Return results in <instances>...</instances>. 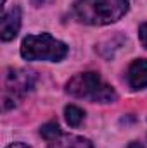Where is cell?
I'll use <instances>...</instances> for the list:
<instances>
[{
  "label": "cell",
  "instance_id": "9",
  "mask_svg": "<svg viewBox=\"0 0 147 148\" xmlns=\"http://www.w3.org/2000/svg\"><path fill=\"white\" fill-rule=\"evenodd\" d=\"M40 134H42L43 140H47V141L50 143V141L57 140V138L62 134V131H61L59 124H57L55 121H52V122H47V124H43V126L40 127Z\"/></svg>",
  "mask_w": 147,
  "mask_h": 148
},
{
  "label": "cell",
  "instance_id": "7",
  "mask_svg": "<svg viewBox=\"0 0 147 148\" xmlns=\"http://www.w3.org/2000/svg\"><path fill=\"white\" fill-rule=\"evenodd\" d=\"M49 148H94L92 141L83 136H73V134H61L57 140L50 141Z\"/></svg>",
  "mask_w": 147,
  "mask_h": 148
},
{
  "label": "cell",
  "instance_id": "2",
  "mask_svg": "<svg viewBox=\"0 0 147 148\" xmlns=\"http://www.w3.org/2000/svg\"><path fill=\"white\" fill-rule=\"evenodd\" d=\"M66 91L76 98L90 100L95 103H114L118 100V93L114 88L107 84L99 73H81L73 76L68 84Z\"/></svg>",
  "mask_w": 147,
  "mask_h": 148
},
{
  "label": "cell",
  "instance_id": "6",
  "mask_svg": "<svg viewBox=\"0 0 147 148\" xmlns=\"http://www.w3.org/2000/svg\"><path fill=\"white\" fill-rule=\"evenodd\" d=\"M126 81L132 90H144L147 88V60L146 59H137L130 64Z\"/></svg>",
  "mask_w": 147,
  "mask_h": 148
},
{
  "label": "cell",
  "instance_id": "8",
  "mask_svg": "<svg viewBox=\"0 0 147 148\" xmlns=\"http://www.w3.org/2000/svg\"><path fill=\"white\" fill-rule=\"evenodd\" d=\"M64 115H66V121H68V124H69L71 127H78V126L83 122V119H85L83 109H80V107H76V105H68V107L64 109Z\"/></svg>",
  "mask_w": 147,
  "mask_h": 148
},
{
  "label": "cell",
  "instance_id": "3",
  "mask_svg": "<svg viewBox=\"0 0 147 148\" xmlns=\"http://www.w3.org/2000/svg\"><path fill=\"white\" fill-rule=\"evenodd\" d=\"M69 48L66 43L55 40L49 33L28 35L21 43V55L26 60H50L59 62L68 55Z\"/></svg>",
  "mask_w": 147,
  "mask_h": 148
},
{
  "label": "cell",
  "instance_id": "11",
  "mask_svg": "<svg viewBox=\"0 0 147 148\" xmlns=\"http://www.w3.org/2000/svg\"><path fill=\"white\" fill-rule=\"evenodd\" d=\"M7 148H30L26 143H12V145H9Z\"/></svg>",
  "mask_w": 147,
  "mask_h": 148
},
{
  "label": "cell",
  "instance_id": "4",
  "mask_svg": "<svg viewBox=\"0 0 147 148\" xmlns=\"http://www.w3.org/2000/svg\"><path fill=\"white\" fill-rule=\"evenodd\" d=\"M35 84V74L24 69H14L9 71L5 76V91H3V102L17 100L19 97L26 95Z\"/></svg>",
  "mask_w": 147,
  "mask_h": 148
},
{
  "label": "cell",
  "instance_id": "5",
  "mask_svg": "<svg viewBox=\"0 0 147 148\" xmlns=\"http://www.w3.org/2000/svg\"><path fill=\"white\" fill-rule=\"evenodd\" d=\"M21 28V9L19 7H12L9 12L2 14L0 19V38L3 41H10L17 36Z\"/></svg>",
  "mask_w": 147,
  "mask_h": 148
},
{
  "label": "cell",
  "instance_id": "12",
  "mask_svg": "<svg viewBox=\"0 0 147 148\" xmlns=\"http://www.w3.org/2000/svg\"><path fill=\"white\" fill-rule=\"evenodd\" d=\"M126 148H144V145H142V143H139V141H132Z\"/></svg>",
  "mask_w": 147,
  "mask_h": 148
},
{
  "label": "cell",
  "instance_id": "10",
  "mask_svg": "<svg viewBox=\"0 0 147 148\" xmlns=\"http://www.w3.org/2000/svg\"><path fill=\"white\" fill-rule=\"evenodd\" d=\"M139 38H140L142 45L147 48V23L140 24V28H139Z\"/></svg>",
  "mask_w": 147,
  "mask_h": 148
},
{
  "label": "cell",
  "instance_id": "1",
  "mask_svg": "<svg viewBox=\"0 0 147 148\" xmlns=\"http://www.w3.org/2000/svg\"><path fill=\"white\" fill-rule=\"evenodd\" d=\"M130 7V0H76L74 17L90 26H106L119 21Z\"/></svg>",
  "mask_w": 147,
  "mask_h": 148
}]
</instances>
